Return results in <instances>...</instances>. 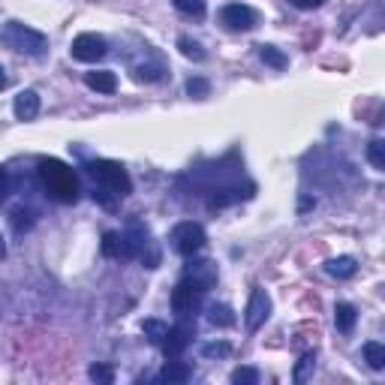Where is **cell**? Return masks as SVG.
Segmentation results:
<instances>
[{"instance_id": "cell-1", "label": "cell", "mask_w": 385, "mask_h": 385, "mask_svg": "<svg viewBox=\"0 0 385 385\" xmlns=\"http://www.w3.org/2000/svg\"><path fill=\"white\" fill-rule=\"evenodd\" d=\"M36 172H40V181H42L45 192H49L54 202L69 205V202L79 199V178L67 163H60L54 157H42L40 163H36Z\"/></svg>"}, {"instance_id": "cell-2", "label": "cell", "mask_w": 385, "mask_h": 385, "mask_svg": "<svg viewBox=\"0 0 385 385\" xmlns=\"http://www.w3.org/2000/svg\"><path fill=\"white\" fill-rule=\"evenodd\" d=\"M0 40H3L13 51L31 54V58H40V54H45V49H49V36L22 24V22H6L3 31H0Z\"/></svg>"}, {"instance_id": "cell-3", "label": "cell", "mask_w": 385, "mask_h": 385, "mask_svg": "<svg viewBox=\"0 0 385 385\" xmlns=\"http://www.w3.org/2000/svg\"><path fill=\"white\" fill-rule=\"evenodd\" d=\"M88 172L97 178V184L108 190V192H115L117 199H124V196H130L133 192V181L130 175H126V169L121 166V163H115V160H94V163H88Z\"/></svg>"}, {"instance_id": "cell-4", "label": "cell", "mask_w": 385, "mask_h": 385, "mask_svg": "<svg viewBox=\"0 0 385 385\" xmlns=\"http://www.w3.org/2000/svg\"><path fill=\"white\" fill-rule=\"evenodd\" d=\"M205 286H202L199 280H192L184 274V280L178 283L175 289H172V310H175L178 316H190L192 310L202 304V295H205Z\"/></svg>"}, {"instance_id": "cell-5", "label": "cell", "mask_w": 385, "mask_h": 385, "mask_svg": "<svg viewBox=\"0 0 385 385\" xmlns=\"http://www.w3.org/2000/svg\"><path fill=\"white\" fill-rule=\"evenodd\" d=\"M172 244H175V250L181 253V256H196L202 247L208 244V235H205V229H202L199 223H178L175 226V232H172Z\"/></svg>"}, {"instance_id": "cell-6", "label": "cell", "mask_w": 385, "mask_h": 385, "mask_svg": "<svg viewBox=\"0 0 385 385\" xmlns=\"http://www.w3.org/2000/svg\"><path fill=\"white\" fill-rule=\"evenodd\" d=\"M72 58L81 60V63H97L99 58H106L108 45L99 33H79L76 40H72Z\"/></svg>"}, {"instance_id": "cell-7", "label": "cell", "mask_w": 385, "mask_h": 385, "mask_svg": "<svg viewBox=\"0 0 385 385\" xmlns=\"http://www.w3.org/2000/svg\"><path fill=\"white\" fill-rule=\"evenodd\" d=\"M220 22H223L229 31H253V27L259 24V13L247 3H229V6H223V13H220Z\"/></svg>"}, {"instance_id": "cell-8", "label": "cell", "mask_w": 385, "mask_h": 385, "mask_svg": "<svg viewBox=\"0 0 385 385\" xmlns=\"http://www.w3.org/2000/svg\"><path fill=\"white\" fill-rule=\"evenodd\" d=\"M268 316H271V298H268V292H265V289L256 286L250 292V301H247L244 322H247V328H250V331H259Z\"/></svg>"}, {"instance_id": "cell-9", "label": "cell", "mask_w": 385, "mask_h": 385, "mask_svg": "<svg viewBox=\"0 0 385 385\" xmlns=\"http://www.w3.org/2000/svg\"><path fill=\"white\" fill-rule=\"evenodd\" d=\"M190 337H192V325H175V328H169L166 337H163V355H166V361L169 359H181V352L190 346Z\"/></svg>"}, {"instance_id": "cell-10", "label": "cell", "mask_w": 385, "mask_h": 385, "mask_svg": "<svg viewBox=\"0 0 385 385\" xmlns=\"http://www.w3.org/2000/svg\"><path fill=\"white\" fill-rule=\"evenodd\" d=\"M13 112L18 121H33V117L40 115V94H36V90H22L13 103Z\"/></svg>"}, {"instance_id": "cell-11", "label": "cell", "mask_w": 385, "mask_h": 385, "mask_svg": "<svg viewBox=\"0 0 385 385\" xmlns=\"http://www.w3.org/2000/svg\"><path fill=\"white\" fill-rule=\"evenodd\" d=\"M85 85L90 90H97V94H115V90H117V76H115V72H108V69H94V72H88V76H85Z\"/></svg>"}, {"instance_id": "cell-12", "label": "cell", "mask_w": 385, "mask_h": 385, "mask_svg": "<svg viewBox=\"0 0 385 385\" xmlns=\"http://www.w3.org/2000/svg\"><path fill=\"white\" fill-rule=\"evenodd\" d=\"M190 368L184 361H178V359H169V364L157 373V382H169V385H181V382H187L190 379Z\"/></svg>"}, {"instance_id": "cell-13", "label": "cell", "mask_w": 385, "mask_h": 385, "mask_svg": "<svg viewBox=\"0 0 385 385\" xmlns=\"http://www.w3.org/2000/svg\"><path fill=\"white\" fill-rule=\"evenodd\" d=\"M325 271L331 274V277H337V280H350L355 271H359V262L352 259V256H337V259H331L325 265Z\"/></svg>"}, {"instance_id": "cell-14", "label": "cell", "mask_w": 385, "mask_h": 385, "mask_svg": "<svg viewBox=\"0 0 385 385\" xmlns=\"http://www.w3.org/2000/svg\"><path fill=\"white\" fill-rule=\"evenodd\" d=\"M355 319H359V310H355L352 304H343V301H341V304L334 307V325H337V331H343V334L352 331Z\"/></svg>"}, {"instance_id": "cell-15", "label": "cell", "mask_w": 385, "mask_h": 385, "mask_svg": "<svg viewBox=\"0 0 385 385\" xmlns=\"http://www.w3.org/2000/svg\"><path fill=\"white\" fill-rule=\"evenodd\" d=\"M208 322H211V325H217V328H229V325H235V313H232V307H229V304H211V307H208Z\"/></svg>"}, {"instance_id": "cell-16", "label": "cell", "mask_w": 385, "mask_h": 385, "mask_svg": "<svg viewBox=\"0 0 385 385\" xmlns=\"http://www.w3.org/2000/svg\"><path fill=\"white\" fill-rule=\"evenodd\" d=\"M187 277H192V280H199L202 286H211V283L217 280V271H214V265L211 262H192L190 268H187Z\"/></svg>"}, {"instance_id": "cell-17", "label": "cell", "mask_w": 385, "mask_h": 385, "mask_svg": "<svg viewBox=\"0 0 385 385\" xmlns=\"http://www.w3.org/2000/svg\"><path fill=\"white\" fill-rule=\"evenodd\" d=\"M259 58L274 69H286L289 67V58L280 49H274V45H259Z\"/></svg>"}, {"instance_id": "cell-18", "label": "cell", "mask_w": 385, "mask_h": 385, "mask_svg": "<svg viewBox=\"0 0 385 385\" xmlns=\"http://www.w3.org/2000/svg\"><path fill=\"white\" fill-rule=\"evenodd\" d=\"M364 361H368L373 370H382L385 368V346L377 341H368L364 343Z\"/></svg>"}, {"instance_id": "cell-19", "label": "cell", "mask_w": 385, "mask_h": 385, "mask_svg": "<svg viewBox=\"0 0 385 385\" xmlns=\"http://www.w3.org/2000/svg\"><path fill=\"white\" fill-rule=\"evenodd\" d=\"M103 256H108V259H124V238L117 232L103 235Z\"/></svg>"}, {"instance_id": "cell-20", "label": "cell", "mask_w": 385, "mask_h": 385, "mask_svg": "<svg viewBox=\"0 0 385 385\" xmlns=\"http://www.w3.org/2000/svg\"><path fill=\"white\" fill-rule=\"evenodd\" d=\"M142 331H145V337H148L151 343H163V337H166L169 325L160 322V319H145V322H142Z\"/></svg>"}, {"instance_id": "cell-21", "label": "cell", "mask_w": 385, "mask_h": 385, "mask_svg": "<svg viewBox=\"0 0 385 385\" xmlns=\"http://www.w3.org/2000/svg\"><path fill=\"white\" fill-rule=\"evenodd\" d=\"M88 377L94 382H99V385H112L115 382V368H112V364H90Z\"/></svg>"}, {"instance_id": "cell-22", "label": "cell", "mask_w": 385, "mask_h": 385, "mask_svg": "<svg viewBox=\"0 0 385 385\" xmlns=\"http://www.w3.org/2000/svg\"><path fill=\"white\" fill-rule=\"evenodd\" d=\"M178 49H181V54H184L187 60H205V49H202L196 40H190V36H181Z\"/></svg>"}, {"instance_id": "cell-23", "label": "cell", "mask_w": 385, "mask_h": 385, "mask_svg": "<svg viewBox=\"0 0 385 385\" xmlns=\"http://www.w3.org/2000/svg\"><path fill=\"white\" fill-rule=\"evenodd\" d=\"M163 72H166V69H163L160 63H142V67H136L133 76H136V81H148V85H151V81L163 79Z\"/></svg>"}, {"instance_id": "cell-24", "label": "cell", "mask_w": 385, "mask_h": 385, "mask_svg": "<svg viewBox=\"0 0 385 385\" xmlns=\"http://www.w3.org/2000/svg\"><path fill=\"white\" fill-rule=\"evenodd\" d=\"M175 9L181 15H190V18H202L205 15V0H172Z\"/></svg>"}, {"instance_id": "cell-25", "label": "cell", "mask_w": 385, "mask_h": 385, "mask_svg": "<svg viewBox=\"0 0 385 385\" xmlns=\"http://www.w3.org/2000/svg\"><path fill=\"white\" fill-rule=\"evenodd\" d=\"M368 160H370V166L373 169H385V142L382 139H373L370 145H368Z\"/></svg>"}, {"instance_id": "cell-26", "label": "cell", "mask_w": 385, "mask_h": 385, "mask_svg": "<svg viewBox=\"0 0 385 385\" xmlns=\"http://www.w3.org/2000/svg\"><path fill=\"white\" fill-rule=\"evenodd\" d=\"M229 379H232L235 385H256V382H259V370H256V368H235Z\"/></svg>"}, {"instance_id": "cell-27", "label": "cell", "mask_w": 385, "mask_h": 385, "mask_svg": "<svg viewBox=\"0 0 385 385\" xmlns=\"http://www.w3.org/2000/svg\"><path fill=\"white\" fill-rule=\"evenodd\" d=\"M202 355H205V359H226V355H232V346H229L226 341L205 343V346H202Z\"/></svg>"}, {"instance_id": "cell-28", "label": "cell", "mask_w": 385, "mask_h": 385, "mask_svg": "<svg viewBox=\"0 0 385 385\" xmlns=\"http://www.w3.org/2000/svg\"><path fill=\"white\" fill-rule=\"evenodd\" d=\"M187 94L196 97V99L208 97V94H211V81H208V79H190V81H187Z\"/></svg>"}, {"instance_id": "cell-29", "label": "cell", "mask_w": 385, "mask_h": 385, "mask_svg": "<svg viewBox=\"0 0 385 385\" xmlns=\"http://www.w3.org/2000/svg\"><path fill=\"white\" fill-rule=\"evenodd\" d=\"M94 202H99V205L108 208V211H115V208H117V196H115V192H108V190L94 192Z\"/></svg>"}, {"instance_id": "cell-30", "label": "cell", "mask_w": 385, "mask_h": 385, "mask_svg": "<svg viewBox=\"0 0 385 385\" xmlns=\"http://www.w3.org/2000/svg\"><path fill=\"white\" fill-rule=\"evenodd\" d=\"M313 361H316V355H313V352H307L304 359H301V364L295 368V379H298V382L304 379V370H307V368H313Z\"/></svg>"}, {"instance_id": "cell-31", "label": "cell", "mask_w": 385, "mask_h": 385, "mask_svg": "<svg viewBox=\"0 0 385 385\" xmlns=\"http://www.w3.org/2000/svg\"><path fill=\"white\" fill-rule=\"evenodd\" d=\"M316 208V199L313 196H301L298 199V214H307V211H313Z\"/></svg>"}, {"instance_id": "cell-32", "label": "cell", "mask_w": 385, "mask_h": 385, "mask_svg": "<svg viewBox=\"0 0 385 385\" xmlns=\"http://www.w3.org/2000/svg\"><path fill=\"white\" fill-rule=\"evenodd\" d=\"M325 0H292V6H298V9H319Z\"/></svg>"}, {"instance_id": "cell-33", "label": "cell", "mask_w": 385, "mask_h": 385, "mask_svg": "<svg viewBox=\"0 0 385 385\" xmlns=\"http://www.w3.org/2000/svg\"><path fill=\"white\" fill-rule=\"evenodd\" d=\"M6 192H9V172L0 169V202L6 199Z\"/></svg>"}, {"instance_id": "cell-34", "label": "cell", "mask_w": 385, "mask_h": 385, "mask_svg": "<svg viewBox=\"0 0 385 385\" xmlns=\"http://www.w3.org/2000/svg\"><path fill=\"white\" fill-rule=\"evenodd\" d=\"M0 259H6V244H3V235H0Z\"/></svg>"}, {"instance_id": "cell-35", "label": "cell", "mask_w": 385, "mask_h": 385, "mask_svg": "<svg viewBox=\"0 0 385 385\" xmlns=\"http://www.w3.org/2000/svg\"><path fill=\"white\" fill-rule=\"evenodd\" d=\"M6 88V72H3V67H0V90Z\"/></svg>"}]
</instances>
